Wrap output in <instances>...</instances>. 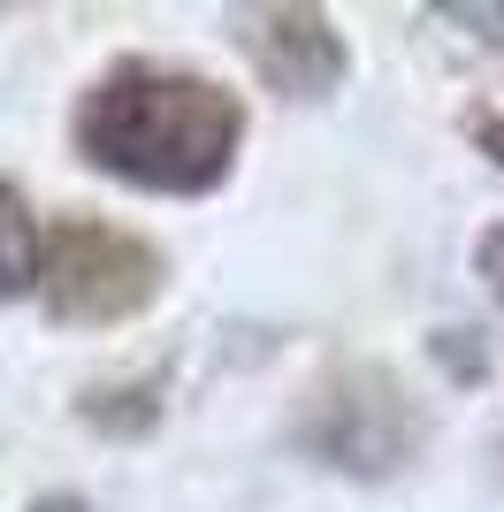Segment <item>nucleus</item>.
Instances as JSON below:
<instances>
[{"label": "nucleus", "mask_w": 504, "mask_h": 512, "mask_svg": "<svg viewBox=\"0 0 504 512\" xmlns=\"http://www.w3.org/2000/svg\"><path fill=\"white\" fill-rule=\"evenodd\" d=\"M245 107L230 85L161 62H115L77 100V153L138 192H214L237 161Z\"/></svg>", "instance_id": "f257e3e1"}, {"label": "nucleus", "mask_w": 504, "mask_h": 512, "mask_svg": "<svg viewBox=\"0 0 504 512\" xmlns=\"http://www.w3.org/2000/svg\"><path fill=\"white\" fill-rule=\"evenodd\" d=\"M161 276H168L161 253L130 230H107V222H54L46 230L39 291L54 321H123L153 306Z\"/></svg>", "instance_id": "f03ea898"}, {"label": "nucleus", "mask_w": 504, "mask_h": 512, "mask_svg": "<svg viewBox=\"0 0 504 512\" xmlns=\"http://www.w3.org/2000/svg\"><path fill=\"white\" fill-rule=\"evenodd\" d=\"M298 444L329 459V467H352V474H390L405 451L420 444V413L405 406V390L382 375V367H344L329 390L314 398Z\"/></svg>", "instance_id": "7ed1b4c3"}, {"label": "nucleus", "mask_w": 504, "mask_h": 512, "mask_svg": "<svg viewBox=\"0 0 504 512\" xmlns=\"http://www.w3.org/2000/svg\"><path fill=\"white\" fill-rule=\"evenodd\" d=\"M245 54L260 62L275 92H291V100H321L336 92L344 77V39L329 31L321 8H245Z\"/></svg>", "instance_id": "20e7f679"}, {"label": "nucleus", "mask_w": 504, "mask_h": 512, "mask_svg": "<svg viewBox=\"0 0 504 512\" xmlns=\"http://www.w3.org/2000/svg\"><path fill=\"white\" fill-rule=\"evenodd\" d=\"M39 260H46L39 222H31V207H23L16 184H0V299L31 291V283H39Z\"/></svg>", "instance_id": "39448f33"}, {"label": "nucleus", "mask_w": 504, "mask_h": 512, "mask_svg": "<svg viewBox=\"0 0 504 512\" xmlns=\"http://www.w3.org/2000/svg\"><path fill=\"white\" fill-rule=\"evenodd\" d=\"M474 268H482V283L504 299V222H497V230H482V245H474Z\"/></svg>", "instance_id": "423d86ee"}, {"label": "nucleus", "mask_w": 504, "mask_h": 512, "mask_svg": "<svg viewBox=\"0 0 504 512\" xmlns=\"http://www.w3.org/2000/svg\"><path fill=\"white\" fill-rule=\"evenodd\" d=\"M436 352H443V367H451V375H482V344H459V329H443L436 337Z\"/></svg>", "instance_id": "0eeeda50"}, {"label": "nucleus", "mask_w": 504, "mask_h": 512, "mask_svg": "<svg viewBox=\"0 0 504 512\" xmlns=\"http://www.w3.org/2000/svg\"><path fill=\"white\" fill-rule=\"evenodd\" d=\"M443 23H474L489 46H504V8H443Z\"/></svg>", "instance_id": "6e6552de"}, {"label": "nucleus", "mask_w": 504, "mask_h": 512, "mask_svg": "<svg viewBox=\"0 0 504 512\" xmlns=\"http://www.w3.org/2000/svg\"><path fill=\"white\" fill-rule=\"evenodd\" d=\"M474 138H482V153L504 169V115H482V123H474Z\"/></svg>", "instance_id": "1a4fd4ad"}, {"label": "nucleus", "mask_w": 504, "mask_h": 512, "mask_svg": "<svg viewBox=\"0 0 504 512\" xmlns=\"http://www.w3.org/2000/svg\"><path fill=\"white\" fill-rule=\"evenodd\" d=\"M31 512H92V505H84V497H39Z\"/></svg>", "instance_id": "9d476101"}]
</instances>
